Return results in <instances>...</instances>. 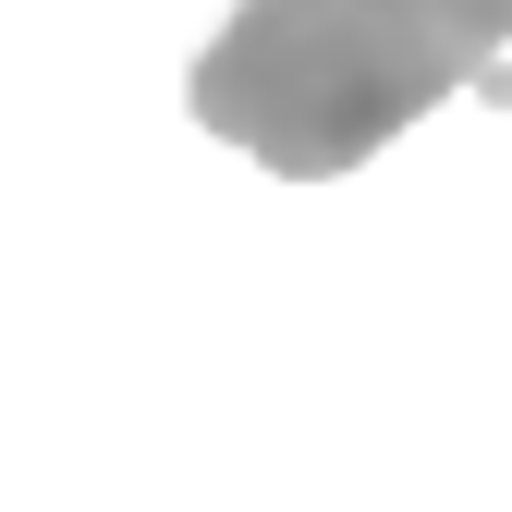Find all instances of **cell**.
Listing matches in <instances>:
<instances>
[{"label": "cell", "instance_id": "obj_1", "mask_svg": "<svg viewBox=\"0 0 512 512\" xmlns=\"http://www.w3.org/2000/svg\"><path fill=\"white\" fill-rule=\"evenodd\" d=\"M512 49V0H244L196 61V122L281 183H342Z\"/></svg>", "mask_w": 512, "mask_h": 512}]
</instances>
